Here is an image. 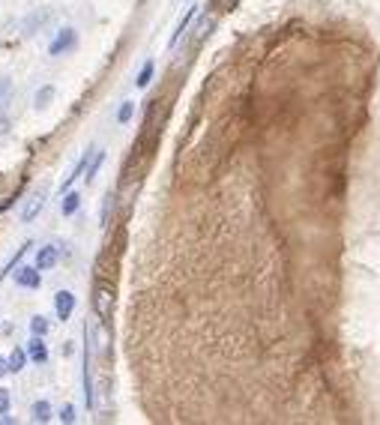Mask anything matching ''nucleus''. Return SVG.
Listing matches in <instances>:
<instances>
[{"label": "nucleus", "instance_id": "obj_1", "mask_svg": "<svg viewBox=\"0 0 380 425\" xmlns=\"http://www.w3.org/2000/svg\"><path fill=\"white\" fill-rule=\"evenodd\" d=\"M93 312H96L99 320H105V324L111 320V315H114V290L108 285L93 288Z\"/></svg>", "mask_w": 380, "mask_h": 425}, {"label": "nucleus", "instance_id": "obj_2", "mask_svg": "<svg viewBox=\"0 0 380 425\" xmlns=\"http://www.w3.org/2000/svg\"><path fill=\"white\" fill-rule=\"evenodd\" d=\"M46 198H48V186L33 189L31 198L24 204V210H21V222H33V219L42 213V207H46Z\"/></svg>", "mask_w": 380, "mask_h": 425}, {"label": "nucleus", "instance_id": "obj_3", "mask_svg": "<svg viewBox=\"0 0 380 425\" xmlns=\"http://www.w3.org/2000/svg\"><path fill=\"white\" fill-rule=\"evenodd\" d=\"M54 312L60 320H69L72 312H75V294H72V290H57L54 294Z\"/></svg>", "mask_w": 380, "mask_h": 425}, {"label": "nucleus", "instance_id": "obj_4", "mask_svg": "<svg viewBox=\"0 0 380 425\" xmlns=\"http://www.w3.org/2000/svg\"><path fill=\"white\" fill-rule=\"evenodd\" d=\"M75 31H72V27H63V31L60 33H57L54 36V42H51V46H48V54L51 57H57V54H63V51H69L72 46H75Z\"/></svg>", "mask_w": 380, "mask_h": 425}, {"label": "nucleus", "instance_id": "obj_5", "mask_svg": "<svg viewBox=\"0 0 380 425\" xmlns=\"http://www.w3.org/2000/svg\"><path fill=\"white\" fill-rule=\"evenodd\" d=\"M42 270L39 267H21L19 273H16V282L21 285V288H27V290H39V285H42V276H39Z\"/></svg>", "mask_w": 380, "mask_h": 425}, {"label": "nucleus", "instance_id": "obj_6", "mask_svg": "<svg viewBox=\"0 0 380 425\" xmlns=\"http://www.w3.org/2000/svg\"><path fill=\"white\" fill-rule=\"evenodd\" d=\"M57 258H60V252H57V246H42L39 252H36V267L46 273V270H51L54 263H57Z\"/></svg>", "mask_w": 380, "mask_h": 425}, {"label": "nucleus", "instance_id": "obj_7", "mask_svg": "<svg viewBox=\"0 0 380 425\" xmlns=\"http://www.w3.org/2000/svg\"><path fill=\"white\" fill-rule=\"evenodd\" d=\"M27 357H31L33 362H46L48 360V347H46V342H42V335H33V339L27 342Z\"/></svg>", "mask_w": 380, "mask_h": 425}, {"label": "nucleus", "instance_id": "obj_8", "mask_svg": "<svg viewBox=\"0 0 380 425\" xmlns=\"http://www.w3.org/2000/svg\"><path fill=\"white\" fill-rule=\"evenodd\" d=\"M195 16H198V6H189V9H186V16H183V19H180V24H177V31H174L171 42H168L171 48H177V42H180V36H183V33L189 31V24H192V19H195Z\"/></svg>", "mask_w": 380, "mask_h": 425}, {"label": "nucleus", "instance_id": "obj_9", "mask_svg": "<svg viewBox=\"0 0 380 425\" xmlns=\"http://www.w3.org/2000/svg\"><path fill=\"white\" fill-rule=\"evenodd\" d=\"M78 207H81V195H78V192H66L63 201H60V213H63V216H75Z\"/></svg>", "mask_w": 380, "mask_h": 425}, {"label": "nucleus", "instance_id": "obj_10", "mask_svg": "<svg viewBox=\"0 0 380 425\" xmlns=\"http://www.w3.org/2000/svg\"><path fill=\"white\" fill-rule=\"evenodd\" d=\"M31 416H33L36 422H48V419H51V404H48L46 399L33 402V407H31Z\"/></svg>", "mask_w": 380, "mask_h": 425}, {"label": "nucleus", "instance_id": "obj_11", "mask_svg": "<svg viewBox=\"0 0 380 425\" xmlns=\"http://www.w3.org/2000/svg\"><path fill=\"white\" fill-rule=\"evenodd\" d=\"M213 21H216L213 16H204V19L198 21V27H195V33H192V46H198V42H201L204 36L210 33V27H213Z\"/></svg>", "mask_w": 380, "mask_h": 425}, {"label": "nucleus", "instance_id": "obj_12", "mask_svg": "<svg viewBox=\"0 0 380 425\" xmlns=\"http://www.w3.org/2000/svg\"><path fill=\"white\" fill-rule=\"evenodd\" d=\"M153 72H156V63H153V61H147V63L141 66V72H138V78H135V84L141 87V90H144V87H147V84L153 81Z\"/></svg>", "mask_w": 380, "mask_h": 425}, {"label": "nucleus", "instance_id": "obj_13", "mask_svg": "<svg viewBox=\"0 0 380 425\" xmlns=\"http://www.w3.org/2000/svg\"><path fill=\"white\" fill-rule=\"evenodd\" d=\"M102 162H105V153L102 150H93V159H90V165H87V183H93V177H96V171L102 168Z\"/></svg>", "mask_w": 380, "mask_h": 425}, {"label": "nucleus", "instance_id": "obj_14", "mask_svg": "<svg viewBox=\"0 0 380 425\" xmlns=\"http://www.w3.org/2000/svg\"><path fill=\"white\" fill-rule=\"evenodd\" d=\"M54 99V87L51 84H46L42 90H36V96H33V105L36 108H48V102Z\"/></svg>", "mask_w": 380, "mask_h": 425}, {"label": "nucleus", "instance_id": "obj_15", "mask_svg": "<svg viewBox=\"0 0 380 425\" xmlns=\"http://www.w3.org/2000/svg\"><path fill=\"white\" fill-rule=\"evenodd\" d=\"M24 362H27V350H21V347H16L12 350V357H9V365H12V372H21L24 369Z\"/></svg>", "mask_w": 380, "mask_h": 425}, {"label": "nucleus", "instance_id": "obj_16", "mask_svg": "<svg viewBox=\"0 0 380 425\" xmlns=\"http://www.w3.org/2000/svg\"><path fill=\"white\" fill-rule=\"evenodd\" d=\"M31 332H33V335H46V332H48V320L42 318V315H33V318H31Z\"/></svg>", "mask_w": 380, "mask_h": 425}, {"label": "nucleus", "instance_id": "obj_17", "mask_svg": "<svg viewBox=\"0 0 380 425\" xmlns=\"http://www.w3.org/2000/svg\"><path fill=\"white\" fill-rule=\"evenodd\" d=\"M132 114H135V102H123L120 111H117V123H129Z\"/></svg>", "mask_w": 380, "mask_h": 425}, {"label": "nucleus", "instance_id": "obj_18", "mask_svg": "<svg viewBox=\"0 0 380 425\" xmlns=\"http://www.w3.org/2000/svg\"><path fill=\"white\" fill-rule=\"evenodd\" d=\"M27 248H31V243H24V246H21V248H19V252H16V258H12V261H9V263H6V267H4V273H0V282H4V278H6V276H9V273H12V267H16V263H19V261H21V258H24V252H27Z\"/></svg>", "mask_w": 380, "mask_h": 425}, {"label": "nucleus", "instance_id": "obj_19", "mask_svg": "<svg viewBox=\"0 0 380 425\" xmlns=\"http://www.w3.org/2000/svg\"><path fill=\"white\" fill-rule=\"evenodd\" d=\"M9 93H12V81H9V78H0V111L6 108Z\"/></svg>", "mask_w": 380, "mask_h": 425}, {"label": "nucleus", "instance_id": "obj_20", "mask_svg": "<svg viewBox=\"0 0 380 425\" xmlns=\"http://www.w3.org/2000/svg\"><path fill=\"white\" fill-rule=\"evenodd\" d=\"M114 201H117V198L108 192V195H105V204H102V225H108V216H111V210H114Z\"/></svg>", "mask_w": 380, "mask_h": 425}, {"label": "nucleus", "instance_id": "obj_21", "mask_svg": "<svg viewBox=\"0 0 380 425\" xmlns=\"http://www.w3.org/2000/svg\"><path fill=\"white\" fill-rule=\"evenodd\" d=\"M9 404H12V395H9V389H4V387H0V416H4V414H9Z\"/></svg>", "mask_w": 380, "mask_h": 425}, {"label": "nucleus", "instance_id": "obj_22", "mask_svg": "<svg viewBox=\"0 0 380 425\" xmlns=\"http://www.w3.org/2000/svg\"><path fill=\"white\" fill-rule=\"evenodd\" d=\"M60 422H66V425H69V422H75V407H72V404H63V407H60Z\"/></svg>", "mask_w": 380, "mask_h": 425}, {"label": "nucleus", "instance_id": "obj_23", "mask_svg": "<svg viewBox=\"0 0 380 425\" xmlns=\"http://www.w3.org/2000/svg\"><path fill=\"white\" fill-rule=\"evenodd\" d=\"M12 372V365H9V360H4V357H0V377H6Z\"/></svg>", "mask_w": 380, "mask_h": 425}, {"label": "nucleus", "instance_id": "obj_24", "mask_svg": "<svg viewBox=\"0 0 380 425\" xmlns=\"http://www.w3.org/2000/svg\"><path fill=\"white\" fill-rule=\"evenodd\" d=\"M218 4H222V6H233V4H237V0H218Z\"/></svg>", "mask_w": 380, "mask_h": 425}]
</instances>
